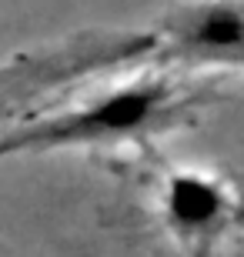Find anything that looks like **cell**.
Segmentation results:
<instances>
[{"instance_id":"3","label":"cell","mask_w":244,"mask_h":257,"mask_svg":"<svg viewBox=\"0 0 244 257\" xmlns=\"http://www.w3.org/2000/svg\"><path fill=\"white\" fill-rule=\"evenodd\" d=\"M160 217L178 240L207 247L234 217V197L224 184L201 171H171L160 187Z\"/></svg>"},{"instance_id":"1","label":"cell","mask_w":244,"mask_h":257,"mask_svg":"<svg viewBox=\"0 0 244 257\" xmlns=\"http://www.w3.org/2000/svg\"><path fill=\"white\" fill-rule=\"evenodd\" d=\"M181 114V100L171 80L137 77L127 84L107 87L94 97L34 117L17 131L0 137V161L17 154H57L84 147H121L144 141Z\"/></svg>"},{"instance_id":"2","label":"cell","mask_w":244,"mask_h":257,"mask_svg":"<svg viewBox=\"0 0 244 257\" xmlns=\"http://www.w3.org/2000/svg\"><path fill=\"white\" fill-rule=\"evenodd\" d=\"M160 54L181 64L244 67V0H197L160 20Z\"/></svg>"}]
</instances>
